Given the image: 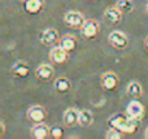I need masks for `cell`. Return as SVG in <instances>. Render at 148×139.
Wrapping results in <instances>:
<instances>
[{
	"mask_svg": "<svg viewBox=\"0 0 148 139\" xmlns=\"http://www.w3.org/2000/svg\"><path fill=\"white\" fill-rule=\"evenodd\" d=\"M108 124L112 127L121 130L122 133L126 134H133L138 130V124L139 121L133 117H130L127 113L122 114V113H116L113 116H110L108 118Z\"/></svg>",
	"mask_w": 148,
	"mask_h": 139,
	"instance_id": "6da1fadb",
	"label": "cell"
},
{
	"mask_svg": "<svg viewBox=\"0 0 148 139\" xmlns=\"http://www.w3.org/2000/svg\"><path fill=\"white\" fill-rule=\"evenodd\" d=\"M99 31H100V26L95 20H86L81 27L82 36L84 39H87V40L95 39L97 36V34H99Z\"/></svg>",
	"mask_w": 148,
	"mask_h": 139,
	"instance_id": "7a4b0ae2",
	"label": "cell"
},
{
	"mask_svg": "<svg viewBox=\"0 0 148 139\" xmlns=\"http://www.w3.org/2000/svg\"><path fill=\"white\" fill-rule=\"evenodd\" d=\"M108 40H109L110 46L116 49H125L129 46V39L126 36V34H123L120 30L112 31L108 36Z\"/></svg>",
	"mask_w": 148,
	"mask_h": 139,
	"instance_id": "3957f363",
	"label": "cell"
},
{
	"mask_svg": "<svg viewBox=\"0 0 148 139\" xmlns=\"http://www.w3.org/2000/svg\"><path fill=\"white\" fill-rule=\"evenodd\" d=\"M126 113H127L130 117H133V118L140 121V120L144 117L146 109H144L143 104L138 101V99H133V100L127 104V107H126Z\"/></svg>",
	"mask_w": 148,
	"mask_h": 139,
	"instance_id": "277c9868",
	"label": "cell"
},
{
	"mask_svg": "<svg viewBox=\"0 0 148 139\" xmlns=\"http://www.w3.org/2000/svg\"><path fill=\"white\" fill-rule=\"evenodd\" d=\"M64 21L69 27H74V29H81L82 25L84 23V17L82 13L77 12V10H70L66 12L64 16Z\"/></svg>",
	"mask_w": 148,
	"mask_h": 139,
	"instance_id": "5b68a950",
	"label": "cell"
},
{
	"mask_svg": "<svg viewBox=\"0 0 148 139\" xmlns=\"http://www.w3.org/2000/svg\"><path fill=\"white\" fill-rule=\"evenodd\" d=\"M120 83V78L114 72H105L101 75V86L104 90L107 91H113L118 87Z\"/></svg>",
	"mask_w": 148,
	"mask_h": 139,
	"instance_id": "8992f818",
	"label": "cell"
},
{
	"mask_svg": "<svg viewBox=\"0 0 148 139\" xmlns=\"http://www.w3.org/2000/svg\"><path fill=\"white\" fill-rule=\"evenodd\" d=\"M47 117V112L43 107L40 105H33L31 108L27 109V118L34 124H39V122H44Z\"/></svg>",
	"mask_w": 148,
	"mask_h": 139,
	"instance_id": "52a82bcc",
	"label": "cell"
},
{
	"mask_svg": "<svg viewBox=\"0 0 148 139\" xmlns=\"http://www.w3.org/2000/svg\"><path fill=\"white\" fill-rule=\"evenodd\" d=\"M40 42L47 47H52L59 42V33L56 29H46L44 31H42V34L39 35Z\"/></svg>",
	"mask_w": 148,
	"mask_h": 139,
	"instance_id": "ba28073f",
	"label": "cell"
},
{
	"mask_svg": "<svg viewBox=\"0 0 148 139\" xmlns=\"http://www.w3.org/2000/svg\"><path fill=\"white\" fill-rule=\"evenodd\" d=\"M122 18V12L117 7H108L104 10V20L109 25H116Z\"/></svg>",
	"mask_w": 148,
	"mask_h": 139,
	"instance_id": "9c48e42d",
	"label": "cell"
},
{
	"mask_svg": "<svg viewBox=\"0 0 148 139\" xmlns=\"http://www.w3.org/2000/svg\"><path fill=\"white\" fill-rule=\"evenodd\" d=\"M68 53H69V52L65 51L61 46H55V47H52L51 52H49V59H51V61H53L55 64H64L68 60V57H69Z\"/></svg>",
	"mask_w": 148,
	"mask_h": 139,
	"instance_id": "30bf717a",
	"label": "cell"
},
{
	"mask_svg": "<svg viewBox=\"0 0 148 139\" xmlns=\"http://www.w3.org/2000/svg\"><path fill=\"white\" fill-rule=\"evenodd\" d=\"M64 125L66 127H74L75 125H78V121H79V111L75 108H69L65 111L64 113Z\"/></svg>",
	"mask_w": 148,
	"mask_h": 139,
	"instance_id": "8fae6325",
	"label": "cell"
},
{
	"mask_svg": "<svg viewBox=\"0 0 148 139\" xmlns=\"http://www.w3.org/2000/svg\"><path fill=\"white\" fill-rule=\"evenodd\" d=\"M55 74V69L49 64H42L36 68L35 75L42 81H51Z\"/></svg>",
	"mask_w": 148,
	"mask_h": 139,
	"instance_id": "7c38bea8",
	"label": "cell"
},
{
	"mask_svg": "<svg viewBox=\"0 0 148 139\" xmlns=\"http://www.w3.org/2000/svg\"><path fill=\"white\" fill-rule=\"evenodd\" d=\"M49 134H51V129L43 122L35 124L31 129V135L35 139H46Z\"/></svg>",
	"mask_w": 148,
	"mask_h": 139,
	"instance_id": "4fadbf2b",
	"label": "cell"
},
{
	"mask_svg": "<svg viewBox=\"0 0 148 139\" xmlns=\"http://www.w3.org/2000/svg\"><path fill=\"white\" fill-rule=\"evenodd\" d=\"M44 7V0H26L23 3V8L30 14H38Z\"/></svg>",
	"mask_w": 148,
	"mask_h": 139,
	"instance_id": "5bb4252c",
	"label": "cell"
},
{
	"mask_svg": "<svg viewBox=\"0 0 148 139\" xmlns=\"http://www.w3.org/2000/svg\"><path fill=\"white\" fill-rule=\"evenodd\" d=\"M12 73L14 75H17V77L20 78H23V77H27L29 73H30V68H29V65L26 64L25 61H17L14 65L12 66Z\"/></svg>",
	"mask_w": 148,
	"mask_h": 139,
	"instance_id": "9a60e30c",
	"label": "cell"
},
{
	"mask_svg": "<svg viewBox=\"0 0 148 139\" xmlns=\"http://www.w3.org/2000/svg\"><path fill=\"white\" fill-rule=\"evenodd\" d=\"M94 122V114L88 109H82L79 111V121L78 125L82 127H90Z\"/></svg>",
	"mask_w": 148,
	"mask_h": 139,
	"instance_id": "2e32d148",
	"label": "cell"
},
{
	"mask_svg": "<svg viewBox=\"0 0 148 139\" xmlns=\"http://www.w3.org/2000/svg\"><path fill=\"white\" fill-rule=\"evenodd\" d=\"M126 92L131 99H139L142 96V94H143V90H142L140 83L136 82V81H133V82H130L127 85Z\"/></svg>",
	"mask_w": 148,
	"mask_h": 139,
	"instance_id": "e0dca14e",
	"label": "cell"
},
{
	"mask_svg": "<svg viewBox=\"0 0 148 139\" xmlns=\"http://www.w3.org/2000/svg\"><path fill=\"white\" fill-rule=\"evenodd\" d=\"M53 87L56 91L64 94V92H66V91L70 90L72 85H70V81L66 77H59L53 81Z\"/></svg>",
	"mask_w": 148,
	"mask_h": 139,
	"instance_id": "ac0fdd59",
	"label": "cell"
},
{
	"mask_svg": "<svg viewBox=\"0 0 148 139\" xmlns=\"http://www.w3.org/2000/svg\"><path fill=\"white\" fill-rule=\"evenodd\" d=\"M60 46L68 52H72L77 47V40L73 35H64L60 40Z\"/></svg>",
	"mask_w": 148,
	"mask_h": 139,
	"instance_id": "d6986e66",
	"label": "cell"
},
{
	"mask_svg": "<svg viewBox=\"0 0 148 139\" xmlns=\"http://www.w3.org/2000/svg\"><path fill=\"white\" fill-rule=\"evenodd\" d=\"M116 7H117L122 13H131L134 9L133 0H118Z\"/></svg>",
	"mask_w": 148,
	"mask_h": 139,
	"instance_id": "ffe728a7",
	"label": "cell"
},
{
	"mask_svg": "<svg viewBox=\"0 0 148 139\" xmlns=\"http://www.w3.org/2000/svg\"><path fill=\"white\" fill-rule=\"evenodd\" d=\"M105 138L107 139H121L122 138V131L118 129H116V127H112L110 126V129L107 131V134H105Z\"/></svg>",
	"mask_w": 148,
	"mask_h": 139,
	"instance_id": "44dd1931",
	"label": "cell"
},
{
	"mask_svg": "<svg viewBox=\"0 0 148 139\" xmlns=\"http://www.w3.org/2000/svg\"><path fill=\"white\" fill-rule=\"evenodd\" d=\"M51 135L55 139H60L62 137V127L59 126V125H55V126L51 127Z\"/></svg>",
	"mask_w": 148,
	"mask_h": 139,
	"instance_id": "7402d4cb",
	"label": "cell"
},
{
	"mask_svg": "<svg viewBox=\"0 0 148 139\" xmlns=\"http://www.w3.org/2000/svg\"><path fill=\"white\" fill-rule=\"evenodd\" d=\"M0 126H1V135H4V133H5V125H4V122H1V124H0Z\"/></svg>",
	"mask_w": 148,
	"mask_h": 139,
	"instance_id": "603a6c76",
	"label": "cell"
},
{
	"mask_svg": "<svg viewBox=\"0 0 148 139\" xmlns=\"http://www.w3.org/2000/svg\"><path fill=\"white\" fill-rule=\"evenodd\" d=\"M144 137H146V138L148 139V127L146 129V131H144Z\"/></svg>",
	"mask_w": 148,
	"mask_h": 139,
	"instance_id": "cb8c5ba5",
	"label": "cell"
},
{
	"mask_svg": "<svg viewBox=\"0 0 148 139\" xmlns=\"http://www.w3.org/2000/svg\"><path fill=\"white\" fill-rule=\"evenodd\" d=\"M146 47H147V48H148V38L146 39Z\"/></svg>",
	"mask_w": 148,
	"mask_h": 139,
	"instance_id": "d4e9b609",
	"label": "cell"
},
{
	"mask_svg": "<svg viewBox=\"0 0 148 139\" xmlns=\"http://www.w3.org/2000/svg\"><path fill=\"white\" fill-rule=\"evenodd\" d=\"M146 12H147V14H148V4H147V9H146Z\"/></svg>",
	"mask_w": 148,
	"mask_h": 139,
	"instance_id": "484cf974",
	"label": "cell"
},
{
	"mask_svg": "<svg viewBox=\"0 0 148 139\" xmlns=\"http://www.w3.org/2000/svg\"><path fill=\"white\" fill-rule=\"evenodd\" d=\"M18 1H22V3H25V1H26V0H18Z\"/></svg>",
	"mask_w": 148,
	"mask_h": 139,
	"instance_id": "4316f807",
	"label": "cell"
}]
</instances>
